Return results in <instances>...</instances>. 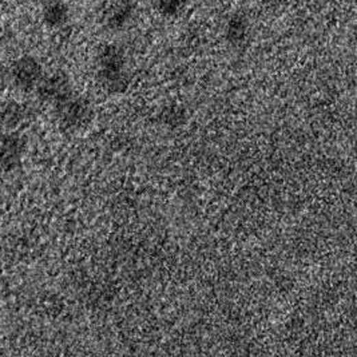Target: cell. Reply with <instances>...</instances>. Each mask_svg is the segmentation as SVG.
I'll use <instances>...</instances> for the list:
<instances>
[{
    "mask_svg": "<svg viewBox=\"0 0 357 357\" xmlns=\"http://www.w3.org/2000/svg\"><path fill=\"white\" fill-rule=\"evenodd\" d=\"M26 153V139L18 133L0 134V170L10 173L22 165Z\"/></svg>",
    "mask_w": 357,
    "mask_h": 357,
    "instance_id": "cell-2",
    "label": "cell"
},
{
    "mask_svg": "<svg viewBox=\"0 0 357 357\" xmlns=\"http://www.w3.org/2000/svg\"><path fill=\"white\" fill-rule=\"evenodd\" d=\"M137 14V5L132 0H116L111 3L102 15V23L112 31L129 26Z\"/></svg>",
    "mask_w": 357,
    "mask_h": 357,
    "instance_id": "cell-3",
    "label": "cell"
},
{
    "mask_svg": "<svg viewBox=\"0 0 357 357\" xmlns=\"http://www.w3.org/2000/svg\"><path fill=\"white\" fill-rule=\"evenodd\" d=\"M5 75H7V71H5V69L3 67V66H0V82L5 78Z\"/></svg>",
    "mask_w": 357,
    "mask_h": 357,
    "instance_id": "cell-9",
    "label": "cell"
},
{
    "mask_svg": "<svg viewBox=\"0 0 357 357\" xmlns=\"http://www.w3.org/2000/svg\"><path fill=\"white\" fill-rule=\"evenodd\" d=\"M36 91L42 101L62 102L69 98L70 83L63 74H54L47 78H42L36 86Z\"/></svg>",
    "mask_w": 357,
    "mask_h": 357,
    "instance_id": "cell-4",
    "label": "cell"
},
{
    "mask_svg": "<svg viewBox=\"0 0 357 357\" xmlns=\"http://www.w3.org/2000/svg\"><path fill=\"white\" fill-rule=\"evenodd\" d=\"M26 106L18 102H0V127L11 132L26 119Z\"/></svg>",
    "mask_w": 357,
    "mask_h": 357,
    "instance_id": "cell-6",
    "label": "cell"
},
{
    "mask_svg": "<svg viewBox=\"0 0 357 357\" xmlns=\"http://www.w3.org/2000/svg\"><path fill=\"white\" fill-rule=\"evenodd\" d=\"M249 21L244 15L241 14H236L233 15L225 28V34H226V39L230 40L232 43H241L247 39V34H249Z\"/></svg>",
    "mask_w": 357,
    "mask_h": 357,
    "instance_id": "cell-7",
    "label": "cell"
},
{
    "mask_svg": "<svg viewBox=\"0 0 357 357\" xmlns=\"http://www.w3.org/2000/svg\"><path fill=\"white\" fill-rule=\"evenodd\" d=\"M7 74L15 88L26 93L35 88L40 82L43 78V69L36 58L25 56L12 62Z\"/></svg>",
    "mask_w": 357,
    "mask_h": 357,
    "instance_id": "cell-1",
    "label": "cell"
},
{
    "mask_svg": "<svg viewBox=\"0 0 357 357\" xmlns=\"http://www.w3.org/2000/svg\"><path fill=\"white\" fill-rule=\"evenodd\" d=\"M156 10L165 18H177L180 16L185 7L186 0H154Z\"/></svg>",
    "mask_w": 357,
    "mask_h": 357,
    "instance_id": "cell-8",
    "label": "cell"
},
{
    "mask_svg": "<svg viewBox=\"0 0 357 357\" xmlns=\"http://www.w3.org/2000/svg\"><path fill=\"white\" fill-rule=\"evenodd\" d=\"M69 19L70 8L64 0H46L42 8V21L47 27H62Z\"/></svg>",
    "mask_w": 357,
    "mask_h": 357,
    "instance_id": "cell-5",
    "label": "cell"
},
{
    "mask_svg": "<svg viewBox=\"0 0 357 357\" xmlns=\"http://www.w3.org/2000/svg\"><path fill=\"white\" fill-rule=\"evenodd\" d=\"M1 32H3V26H1V22H0V35H1Z\"/></svg>",
    "mask_w": 357,
    "mask_h": 357,
    "instance_id": "cell-10",
    "label": "cell"
}]
</instances>
